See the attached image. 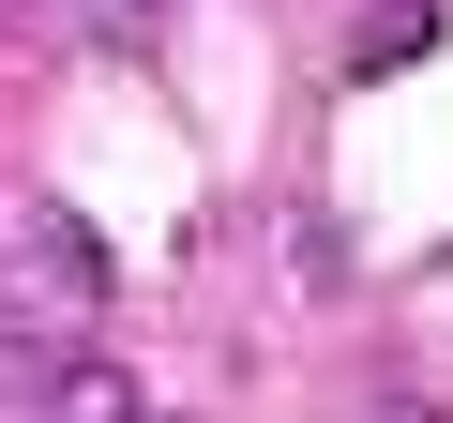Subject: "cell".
<instances>
[{"instance_id": "3957f363", "label": "cell", "mask_w": 453, "mask_h": 423, "mask_svg": "<svg viewBox=\"0 0 453 423\" xmlns=\"http://www.w3.org/2000/svg\"><path fill=\"white\" fill-rule=\"evenodd\" d=\"M0 16H16V0H0Z\"/></svg>"}, {"instance_id": "6da1fadb", "label": "cell", "mask_w": 453, "mask_h": 423, "mask_svg": "<svg viewBox=\"0 0 453 423\" xmlns=\"http://www.w3.org/2000/svg\"><path fill=\"white\" fill-rule=\"evenodd\" d=\"M0 242H16V273H0V318H16V348H91L106 318V242L76 227L61 196H0Z\"/></svg>"}, {"instance_id": "7a4b0ae2", "label": "cell", "mask_w": 453, "mask_h": 423, "mask_svg": "<svg viewBox=\"0 0 453 423\" xmlns=\"http://www.w3.org/2000/svg\"><path fill=\"white\" fill-rule=\"evenodd\" d=\"M438 46V0H363V16H348V76H408Z\"/></svg>"}]
</instances>
